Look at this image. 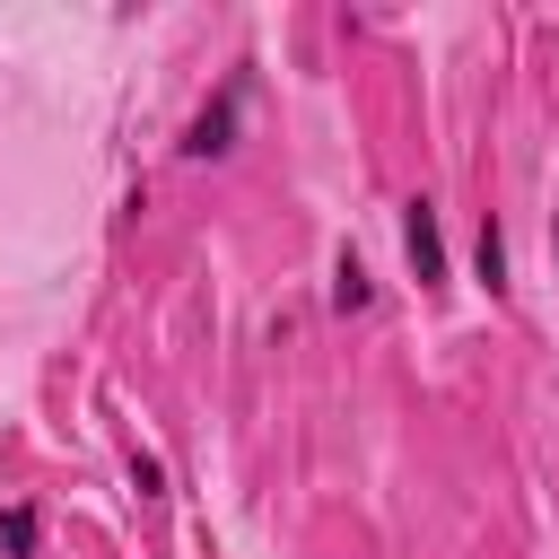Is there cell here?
Listing matches in <instances>:
<instances>
[{
  "mask_svg": "<svg viewBox=\"0 0 559 559\" xmlns=\"http://www.w3.org/2000/svg\"><path fill=\"white\" fill-rule=\"evenodd\" d=\"M236 122H245V79H227L192 122H183V140H175V157L183 166H210V157H227L236 148Z\"/></svg>",
  "mask_w": 559,
  "mask_h": 559,
  "instance_id": "obj_1",
  "label": "cell"
},
{
  "mask_svg": "<svg viewBox=\"0 0 559 559\" xmlns=\"http://www.w3.org/2000/svg\"><path fill=\"white\" fill-rule=\"evenodd\" d=\"M402 253H411V280L419 288H445V218H437L428 192L402 201Z\"/></svg>",
  "mask_w": 559,
  "mask_h": 559,
  "instance_id": "obj_2",
  "label": "cell"
},
{
  "mask_svg": "<svg viewBox=\"0 0 559 559\" xmlns=\"http://www.w3.org/2000/svg\"><path fill=\"white\" fill-rule=\"evenodd\" d=\"M367 306H376V271H367L358 245H341V253H332V314L349 323V314H367Z\"/></svg>",
  "mask_w": 559,
  "mask_h": 559,
  "instance_id": "obj_3",
  "label": "cell"
},
{
  "mask_svg": "<svg viewBox=\"0 0 559 559\" xmlns=\"http://www.w3.org/2000/svg\"><path fill=\"white\" fill-rule=\"evenodd\" d=\"M472 271H480V288H489V297H507V288H515V280H507V227H498L489 210H480V236H472Z\"/></svg>",
  "mask_w": 559,
  "mask_h": 559,
  "instance_id": "obj_4",
  "label": "cell"
},
{
  "mask_svg": "<svg viewBox=\"0 0 559 559\" xmlns=\"http://www.w3.org/2000/svg\"><path fill=\"white\" fill-rule=\"evenodd\" d=\"M35 550H44V515L26 498H9L0 507V559H35Z\"/></svg>",
  "mask_w": 559,
  "mask_h": 559,
  "instance_id": "obj_5",
  "label": "cell"
},
{
  "mask_svg": "<svg viewBox=\"0 0 559 559\" xmlns=\"http://www.w3.org/2000/svg\"><path fill=\"white\" fill-rule=\"evenodd\" d=\"M131 489H140V498H148V507H157V498H166V463H157V454H148V445H131Z\"/></svg>",
  "mask_w": 559,
  "mask_h": 559,
  "instance_id": "obj_6",
  "label": "cell"
},
{
  "mask_svg": "<svg viewBox=\"0 0 559 559\" xmlns=\"http://www.w3.org/2000/svg\"><path fill=\"white\" fill-rule=\"evenodd\" d=\"M550 253H559V218H550Z\"/></svg>",
  "mask_w": 559,
  "mask_h": 559,
  "instance_id": "obj_7",
  "label": "cell"
}]
</instances>
